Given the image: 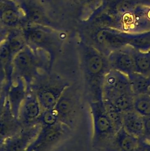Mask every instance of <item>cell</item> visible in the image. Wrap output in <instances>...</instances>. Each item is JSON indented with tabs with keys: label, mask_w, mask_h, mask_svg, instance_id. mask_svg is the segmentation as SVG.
Returning <instances> with one entry per match:
<instances>
[{
	"label": "cell",
	"mask_w": 150,
	"mask_h": 151,
	"mask_svg": "<svg viewBox=\"0 0 150 151\" xmlns=\"http://www.w3.org/2000/svg\"><path fill=\"white\" fill-rule=\"evenodd\" d=\"M76 51L88 101L102 100L104 80L111 70L107 56L89 44L83 35L77 41Z\"/></svg>",
	"instance_id": "1"
},
{
	"label": "cell",
	"mask_w": 150,
	"mask_h": 151,
	"mask_svg": "<svg viewBox=\"0 0 150 151\" xmlns=\"http://www.w3.org/2000/svg\"><path fill=\"white\" fill-rule=\"evenodd\" d=\"M52 67L49 57H39L35 50L26 45L14 57L12 77L22 78L28 89L42 72L51 71Z\"/></svg>",
	"instance_id": "2"
},
{
	"label": "cell",
	"mask_w": 150,
	"mask_h": 151,
	"mask_svg": "<svg viewBox=\"0 0 150 151\" xmlns=\"http://www.w3.org/2000/svg\"><path fill=\"white\" fill-rule=\"evenodd\" d=\"M70 84L58 74L51 71H43L28 89L35 93L42 110L50 109L54 107L62 92Z\"/></svg>",
	"instance_id": "3"
},
{
	"label": "cell",
	"mask_w": 150,
	"mask_h": 151,
	"mask_svg": "<svg viewBox=\"0 0 150 151\" xmlns=\"http://www.w3.org/2000/svg\"><path fill=\"white\" fill-rule=\"evenodd\" d=\"M92 122V146L105 151L116 131L105 109L103 100L88 101Z\"/></svg>",
	"instance_id": "4"
},
{
	"label": "cell",
	"mask_w": 150,
	"mask_h": 151,
	"mask_svg": "<svg viewBox=\"0 0 150 151\" xmlns=\"http://www.w3.org/2000/svg\"><path fill=\"white\" fill-rule=\"evenodd\" d=\"M81 106V91L79 86L70 84L62 92L54 109L60 123L73 130L76 126Z\"/></svg>",
	"instance_id": "5"
},
{
	"label": "cell",
	"mask_w": 150,
	"mask_h": 151,
	"mask_svg": "<svg viewBox=\"0 0 150 151\" xmlns=\"http://www.w3.org/2000/svg\"><path fill=\"white\" fill-rule=\"evenodd\" d=\"M26 43L30 47L39 48L44 50L49 57L51 65L59 54L62 38L56 32L43 26L28 27L23 31Z\"/></svg>",
	"instance_id": "6"
},
{
	"label": "cell",
	"mask_w": 150,
	"mask_h": 151,
	"mask_svg": "<svg viewBox=\"0 0 150 151\" xmlns=\"http://www.w3.org/2000/svg\"><path fill=\"white\" fill-rule=\"evenodd\" d=\"M89 44L106 56L112 51L128 45L132 33L108 27L94 28Z\"/></svg>",
	"instance_id": "7"
},
{
	"label": "cell",
	"mask_w": 150,
	"mask_h": 151,
	"mask_svg": "<svg viewBox=\"0 0 150 151\" xmlns=\"http://www.w3.org/2000/svg\"><path fill=\"white\" fill-rule=\"evenodd\" d=\"M71 130L59 122L50 126H41L36 137L26 151H50L68 137Z\"/></svg>",
	"instance_id": "8"
},
{
	"label": "cell",
	"mask_w": 150,
	"mask_h": 151,
	"mask_svg": "<svg viewBox=\"0 0 150 151\" xmlns=\"http://www.w3.org/2000/svg\"><path fill=\"white\" fill-rule=\"evenodd\" d=\"M134 94L128 77L118 71L110 70L106 74L102 86V100L112 103L121 97Z\"/></svg>",
	"instance_id": "9"
},
{
	"label": "cell",
	"mask_w": 150,
	"mask_h": 151,
	"mask_svg": "<svg viewBox=\"0 0 150 151\" xmlns=\"http://www.w3.org/2000/svg\"><path fill=\"white\" fill-rule=\"evenodd\" d=\"M41 128L38 123L23 127L9 137L0 147V151H26Z\"/></svg>",
	"instance_id": "10"
},
{
	"label": "cell",
	"mask_w": 150,
	"mask_h": 151,
	"mask_svg": "<svg viewBox=\"0 0 150 151\" xmlns=\"http://www.w3.org/2000/svg\"><path fill=\"white\" fill-rule=\"evenodd\" d=\"M42 110L35 93L31 89H28L18 116V119L23 127L35 124Z\"/></svg>",
	"instance_id": "11"
},
{
	"label": "cell",
	"mask_w": 150,
	"mask_h": 151,
	"mask_svg": "<svg viewBox=\"0 0 150 151\" xmlns=\"http://www.w3.org/2000/svg\"><path fill=\"white\" fill-rule=\"evenodd\" d=\"M107 58L111 70L118 71L127 76L135 72L134 59L129 45L111 52Z\"/></svg>",
	"instance_id": "12"
},
{
	"label": "cell",
	"mask_w": 150,
	"mask_h": 151,
	"mask_svg": "<svg viewBox=\"0 0 150 151\" xmlns=\"http://www.w3.org/2000/svg\"><path fill=\"white\" fill-rule=\"evenodd\" d=\"M17 53L9 47L6 39L0 44V91L10 86L13 77V60Z\"/></svg>",
	"instance_id": "13"
},
{
	"label": "cell",
	"mask_w": 150,
	"mask_h": 151,
	"mask_svg": "<svg viewBox=\"0 0 150 151\" xmlns=\"http://www.w3.org/2000/svg\"><path fill=\"white\" fill-rule=\"evenodd\" d=\"M26 93V86L24 80L19 77H12V81L8 90L7 100L11 111L16 118L18 119L19 110Z\"/></svg>",
	"instance_id": "14"
},
{
	"label": "cell",
	"mask_w": 150,
	"mask_h": 151,
	"mask_svg": "<svg viewBox=\"0 0 150 151\" xmlns=\"http://www.w3.org/2000/svg\"><path fill=\"white\" fill-rule=\"evenodd\" d=\"M22 127L23 126L19 120L12 114L6 99L4 113L0 118V147L9 137Z\"/></svg>",
	"instance_id": "15"
},
{
	"label": "cell",
	"mask_w": 150,
	"mask_h": 151,
	"mask_svg": "<svg viewBox=\"0 0 150 151\" xmlns=\"http://www.w3.org/2000/svg\"><path fill=\"white\" fill-rule=\"evenodd\" d=\"M138 138L121 127L116 132L105 151H138Z\"/></svg>",
	"instance_id": "16"
},
{
	"label": "cell",
	"mask_w": 150,
	"mask_h": 151,
	"mask_svg": "<svg viewBox=\"0 0 150 151\" xmlns=\"http://www.w3.org/2000/svg\"><path fill=\"white\" fill-rule=\"evenodd\" d=\"M122 127L129 134L139 138L144 134V119L134 110L124 113Z\"/></svg>",
	"instance_id": "17"
},
{
	"label": "cell",
	"mask_w": 150,
	"mask_h": 151,
	"mask_svg": "<svg viewBox=\"0 0 150 151\" xmlns=\"http://www.w3.org/2000/svg\"><path fill=\"white\" fill-rule=\"evenodd\" d=\"M21 21V13L12 1L0 9V22L5 26L16 27Z\"/></svg>",
	"instance_id": "18"
},
{
	"label": "cell",
	"mask_w": 150,
	"mask_h": 151,
	"mask_svg": "<svg viewBox=\"0 0 150 151\" xmlns=\"http://www.w3.org/2000/svg\"><path fill=\"white\" fill-rule=\"evenodd\" d=\"M134 96L148 94L150 88V76L133 72L128 76Z\"/></svg>",
	"instance_id": "19"
},
{
	"label": "cell",
	"mask_w": 150,
	"mask_h": 151,
	"mask_svg": "<svg viewBox=\"0 0 150 151\" xmlns=\"http://www.w3.org/2000/svg\"><path fill=\"white\" fill-rule=\"evenodd\" d=\"M134 63L135 72L150 76V58L148 51L143 52L129 46Z\"/></svg>",
	"instance_id": "20"
},
{
	"label": "cell",
	"mask_w": 150,
	"mask_h": 151,
	"mask_svg": "<svg viewBox=\"0 0 150 151\" xmlns=\"http://www.w3.org/2000/svg\"><path fill=\"white\" fill-rule=\"evenodd\" d=\"M128 45L133 48L147 52L150 50V29L138 33H132Z\"/></svg>",
	"instance_id": "21"
},
{
	"label": "cell",
	"mask_w": 150,
	"mask_h": 151,
	"mask_svg": "<svg viewBox=\"0 0 150 151\" xmlns=\"http://www.w3.org/2000/svg\"><path fill=\"white\" fill-rule=\"evenodd\" d=\"M133 109L142 117H150V95L144 94L135 96Z\"/></svg>",
	"instance_id": "22"
},
{
	"label": "cell",
	"mask_w": 150,
	"mask_h": 151,
	"mask_svg": "<svg viewBox=\"0 0 150 151\" xmlns=\"http://www.w3.org/2000/svg\"><path fill=\"white\" fill-rule=\"evenodd\" d=\"M26 19L35 24H42L46 21L42 9L32 4H25L22 5Z\"/></svg>",
	"instance_id": "23"
},
{
	"label": "cell",
	"mask_w": 150,
	"mask_h": 151,
	"mask_svg": "<svg viewBox=\"0 0 150 151\" xmlns=\"http://www.w3.org/2000/svg\"><path fill=\"white\" fill-rule=\"evenodd\" d=\"M105 110L110 118L116 131L117 132L122 126V113L112 103L103 100Z\"/></svg>",
	"instance_id": "24"
},
{
	"label": "cell",
	"mask_w": 150,
	"mask_h": 151,
	"mask_svg": "<svg viewBox=\"0 0 150 151\" xmlns=\"http://www.w3.org/2000/svg\"><path fill=\"white\" fill-rule=\"evenodd\" d=\"M59 122L58 114L55 110L52 108L42 110L36 120V123L39 124L41 126H50L55 125Z\"/></svg>",
	"instance_id": "25"
},
{
	"label": "cell",
	"mask_w": 150,
	"mask_h": 151,
	"mask_svg": "<svg viewBox=\"0 0 150 151\" xmlns=\"http://www.w3.org/2000/svg\"><path fill=\"white\" fill-rule=\"evenodd\" d=\"M9 87V86L7 85L4 86L0 91V118L2 117L5 110V106L7 99V93Z\"/></svg>",
	"instance_id": "26"
},
{
	"label": "cell",
	"mask_w": 150,
	"mask_h": 151,
	"mask_svg": "<svg viewBox=\"0 0 150 151\" xmlns=\"http://www.w3.org/2000/svg\"><path fill=\"white\" fill-rule=\"evenodd\" d=\"M144 119V134L150 139V117H143Z\"/></svg>",
	"instance_id": "27"
},
{
	"label": "cell",
	"mask_w": 150,
	"mask_h": 151,
	"mask_svg": "<svg viewBox=\"0 0 150 151\" xmlns=\"http://www.w3.org/2000/svg\"><path fill=\"white\" fill-rule=\"evenodd\" d=\"M132 5H141L150 7V0H125Z\"/></svg>",
	"instance_id": "28"
},
{
	"label": "cell",
	"mask_w": 150,
	"mask_h": 151,
	"mask_svg": "<svg viewBox=\"0 0 150 151\" xmlns=\"http://www.w3.org/2000/svg\"><path fill=\"white\" fill-rule=\"evenodd\" d=\"M7 34L8 33L5 29H0V44L5 40Z\"/></svg>",
	"instance_id": "29"
},
{
	"label": "cell",
	"mask_w": 150,
	"mask_h": 151,
	"mask_svg": "<svg viewBox=\"0 0 150 151\" xmlns=\"http://www.w3.org/2000/svg\"><path fill=\"white\" fill-rule=\"evenodd\" d=\"M12 0H0V9L9 4Z\"/></svg>",
	"instance_id": "30"
},
{
	"label": "cell",
	"mask_w": 150,
	"mask_h": 151,
	"mask_svg": "<svg viewBox=\"0 0 150 151\" xmlns=\"http://www.w3.org/2000/svg\"><path fill=\"white\" fill-rule=\"evenodd\" d=\"M148 94L150 95V88H149V91H148Z\"/></svg>",
	"instance_id": "31"
},
{
	"label": "cell",
	"mask_w": 150,
	"mask_h": 151,
	"mask_svg": "<svg viewBox=\"0 0 150 151\" xmlns=\"http://www.w3.org/2000/svg\"><path fill=\"white\" fill-rule=\"evenodd\" d=\"M148 53H149V58H150V50L148 51Z\"/></svg>",
	"instance_id": "32"
},
{
	"label": "cell",
	"mask_w": 150,
	"mask_h": 151,
	"mask_svg": "<svg viewBox=\"0 0 150 151\" xmlns=\"http://www.w3.org/2000/svg\"><path fill=\"white\" fill-rule=\"evenodd\" d=\"M148 151H150V150H148Z\"/></svg>",
	"instance_id": "33"
},
{
	"label": "cell",
	"mask_w": 150,
	"mask_h": 151,
	"mask_svg": "<svg viewBox=\"0 0 150 151\" xmlns=\"http://www.w3.org/2000/svg\"></svg>",
	"instance_id": "34"
}]
</instances>
